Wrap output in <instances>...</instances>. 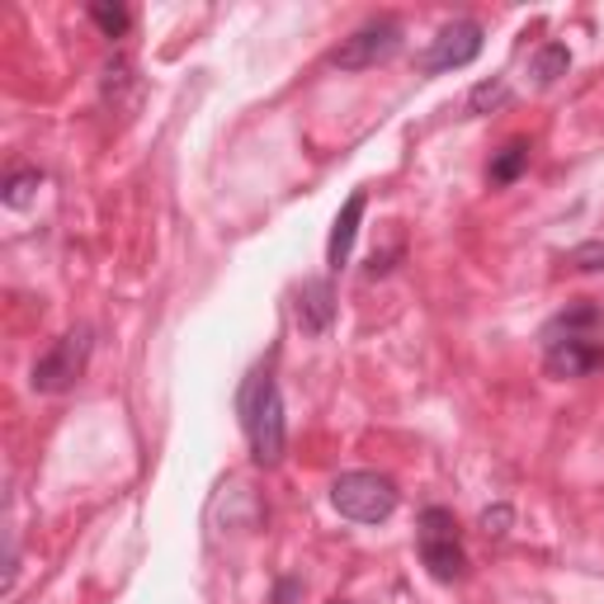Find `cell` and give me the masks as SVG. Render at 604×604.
<instances>
[{"label":"cell","instance_id":"1","mask_svg":"<svg viewBox=\"0 0 604 604\" xmlns=\"http://www.w3.org/2000/svg\"><path fill=\"white\" fill-rule=\"evenodd\" d=\"M237 411H241V430L251 439V458L260 468H279L284 453H288V420H284V397H279V382L265 364L246 378V388L237 397Z\"/></svg>","mask_w":604,"mask_h":604},{"label":"cell","instance_id":"2","mask_svg":"<svg viewBox=\"0 0 604 604\" xmlns=\"http://www.w3.org/2000/svg\"><path fill=\"white\" fill-rule=\"evenodd\" d=\"M416 548H420V562L435 581H458L468 571V553H463V539H458V519H453L449 505H425L420 511V525H416Z\"/></svg>","mask_w":604,"mask_h":604},{"label":"cell","instance_id":"3","mask_svg":"<svg viewBox=\"0 0 604 604\" xmlns=\"http://www.w3.org/2000/svg\"><path fill=\"white\" fill-rule=\"evenodd\" d=\"M397 501H402V491L382 473H340L331 482V505L345 519H354V525H382V519H392Z\"/></svg>","mask_w":604,"mask_h":604},{"label":"cell","instance_id":"4","mask_svg":"<svg viewBox=\"0 0 604 604\" xmlns=\"http://www.w3.org/2000/svg\"><path fill=\"white\" fill-rule=\"evenodd\" d=\"M90 350H95V331L90 326H72L62 340H52V350L34 364V392L43 397H58V392H72L80 378H86V364H90Z\"/></svg>","mask_w":604,"mask_h":604},{"label":"cell","instance_id":"5","mask_svg":"<svg viewBox=\"0 0 604 604\" xmlns=\"http://www.w3.org/2000/svg\"><path fill=\"white\" fill-rule=\"evenodd\" d=\"M402 48V24L397 20H368L350 38H340V48L331 52V66L340 72H368V66L388 62Z\"/></svg>","mask_w":604,"mask_h":604},{"label":"cell","instance_id":"6","mask_svg":"<svg viewBox=\"0 0 604 604\" xmlns=\"http://www.w3.org/2000/svg\"><path fill=\"white\" fill-rule=\"evenodd\" d=\"M482 58V24L477 20H453L435 34V43L420 52V72L439 76V72H458Z\"/></svg>","mask_w":604,"mask_h":604},{"label":"cell","instance_id":"7","mask_svg":"<svg viewBox=\"0 0 604 604\" xmlns=\"http://www.w3.org/2000/svg\"><path fill=\"white\" fill-rule=\"evenodd\" d=\"M543 368L553 378H590L604 368V340L600 336H562L543 345Z\"/></svg>","mask_w":604,"mask_h":604},{"label":"cell","instance_id":"8","mask_svg":"<svg viewBox=\"0 0 604 604\" xmlns=\"http://www.w3.org/2000/svg\"><path fill=\"white\" fill-rule=\"evenodd\" d=\"M336 322V288L331 279H307L298 293V326L307 336H326Z\"/></svg>","mask_w":604,"mask_h":604},{"label":"cell","instance_id":"9","mask_svg":"<svg viewBox=\"0 0 604 604\" xmlns=\"http://www.w3.org/2000/svg\"><path fill=\"white\" fill-rule=\"evenodd\" d=\"M364 209H368V194H364V189H354V194L345 199V209L336 213L331 241H326V260H331V269H345L350 265V251H354V237H360Z\"/></svg>","mask_w":604,"mask_h":604},{"label":"cell","instance_id":"10","mask_svg":"<svg viewBox=\"0 0 604 604\" xmlns=\"http://www.w3.org/2000/svg\"><path fill=\"white\" fill-rule=\"evenodd\" d=\"M600 326H604V312L590 298H576L543 326V345H553V340H562V336H600Z\"/></svg>","mask_w":604,"mask_h":604},{"label":"cell","instance_id":"11","mask_svg":"<svg viewBox=\"0 0 604 604\" xmlns=\"http://www.w3.org/2000/svg\"><path fill=\"white\" fill-rule=\"evenodd\" d=\"M529 142H525V137H515V142H505L501 151H496V156H491V171H487V180L491 185H515L519 180V175H525L529 171Z\"/></svg>","mask_w":604,"mask_h":604},{"label":"cell","instance_id":"12","mask_svg":"<svg viewBox=\"0 0 604 604\" xmlns=\"http://www.w3.org/2000/svg\"><path fill=\"white\" fill-rule=\"evenodd\" d=\"M529 72H533L539 86H553V80H562V76L571 72V48L567 43H543L539 52H533Z\"/></svg>","mask_w":604,"mask_h":604},{"label":"cell","instance_id":"13","mask_svg":"<svg viewBox=\"0 0 604 604\" xmlns=\"http://www.w3.org/2000/svg\"><path fill=\"white\" fill-rule=\"evenodd\" d=\"M38 185H43V171H34V166L15 171V175L5 180V203H10V209H24V203L38 194Z\"/></svg>","mask_w":604,"mask_h":604},{"label":"cell","instance_id":"14","mask_svg":"<svg viewBox=\"0 0 604 604\" xmlns=\"http://www.w3.org/2000/svg\"><path fill=\"white\" fill-rule=\"evenodd\" d=\"M90 20H95V29H100L104 38H123V34H128V24H133V10L128 5H90Z\"/></svg>","mask_w":604,"mask_h":604},{"label":"cell","instance_id":"15","mask_svg":"<svg viewBox=\"0 0 604 604\" xmlns=\"http://www.w3.org/2000/svg\"><path fill=\"white\" fill-rule=\"evenodd\" d=\"M505 100H511V86H505L501 76H491L468 95V114H491V109L505 104Z\"/></svg>","mask_w":604,"mask_h":604},{"label":"cell","instance_id":"16","mask_svg":"<svg viewBox=\"0 0 604 604\" xmlns=\"http://www.w3.org/2000/svg\"><path fill=\"white\" fill-rule=\"evenodd\" d=\"M571 265L581 269V274H600V269H604V241L576 246V251H571Z\"/></svg>","mask_w":604,"mask_h":604},{"label":"cell","instance_id":"17","mask_svg":"<svg viewBox=\"0 0 604 604\" xmlns=\"http://www.w3.org/2000/svg\"><path fill=\"white\" fill-rule=\"evenodd\" d=\"M511 519H515V511H511V505H491V511L482 515V529H487V539H505V529H511Z\"/></svg>","mask_w":604,"mask_h":604},{"label":"cell","instance_id":"18","mask_svg":"<svg viewBox=\"0 0 604 604\" xmlns=\"http://www.w3.org/2000/svg\"><path fill=\"white\" fill-rule=\"evenodd\" d=\"M293 595H298V581H284V586H279V595H274V600H279V604H288Z\"/></svg>","mask_w":604,"mask_h":604},{"label":"cell","instance_id":"19","mask_svg":"<svg viewBox=\"0 0 604 604\" xmlns=\"http://www.w3.org/2000/svg\"><path fill=\"white\" fill-rule=\"evenodd\" d=\"M331 604H340V600H331Z\"/></svg>","mask_w":604,"mask_h":604}]
</instances>
